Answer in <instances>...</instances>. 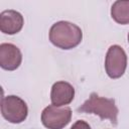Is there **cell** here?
Returning <instances> with one entry per match:
<instances>
[{
    "mask_svg": "<svg viewBox=\"0 0 129 129\" xmlns=\"http://www.w3.org/2000/svg\"><path fill=\"white\" fill-rule=\"evenodd\" d=\"M83 39L82 29L70 21H57L49 29L50 42L61 49H72L78 46Z\"/></svg>",
    "mask_w": 129,
    "mask_h": 129,
    "instance_id": "obj_1",
    "label": "cell"
},
{
    "mask_svg": "<svg viewBox=\"0 0 129 129\" xmlns=\"http://www.w3.org/2000/svg\"><path fill=\"white\" fill-rule=\"evenodd\" d=\"M80 113L95 114L101 119H108L113 125L118 123V113L119 110L113 99L100 97L96 93H92L88 100H86L78 109Z\"/></svg>",
    "mask_w": 129,
    "mask_h": 129,
    "instance_id": "obj_2",
    "label": "cell"
},
{
    "mask_svg": "<svg viewBox=\"0 0 129 129\" xmlns=\"http://www.w3.org/2000/svg\"><path fill=\"white\" fill-rule=\"evenodd\" d=\"M1 115L8 122L19 124L26 119L28 108L24 100L15 95H9L1 99Z\"/></svg>",
    "mask_w": 129,
    "mask_h": 129,
    "instance_id": "obj_3",
    "label": "cell"
},
{
    "mask_svg": "<svg viewBox=\"0 0 129 129\" xmlns=\"http://www.w3.org/2000/svg\"><path fill=\"white\" fill-rule=\"evenodd\" d=\"M127 68V54L125 50L117 44L111 45L108 48L105 57V70L109 78H121Z\"/></svg>",
    "mask_w": 129,
    "mask_h": 129,
    "instance_id": "obj_4",
    "label": "cell"
},
{
    "mask_svg": "<svg viewBox=\"0 0 129 129\" xmlns=\"http://www.w3.org/2000/svg\"><path fill=\"white\" fill-rule=\"evenodd\" d=\"M72 119L70 107H56L49 105L41 112V123L47 129H62Z\"/></svg>",
    "mask_w": 129,
    "mask_h": 129,
    "instance_id": "obj_5",
    "label": "cell"
},
{
    "mask_svg": "<svg viewBox=\"0 0 129 129\" xmlns=\"http://www.w3.org/2000/svg\"><path fill=\"white\" fill-rule=\"evenodd\" d=\"M22 61L20 49L12 43L0 44V67L6 71H15Z\"/></svg>",
    "mask_w": 129,
    "mask_h": 129,
    "instance_id": "obj_6",
    "label": "cell"
},
{
    "mask_svg": "<svg viewBox=\"0 0 129 129\" xmlns=\"http://www.w3.org/2000/svg\"><path fill=\"white\" fill-rule=\"evenodd\" d=\"M75 98V88L68 82L59 81L52 85L50 91L51 105L63 107L73 102Z\"/></svg>",
    "mask_w": 129,
    "mask_h": 129,
    "instance_id": "obj_7",
    "label": "cell"
},
{
    "mask_svg": "<svg viewBox=\"0 0 129 129\" xmlns=\"http://www.w3.org/2000/svg\"><path fill=\"white\" fill-rule=\"evenodd\" d=\"M23 24V16L16 10H4L0 14V30L5 34L13 35L18 33L22 29Z\"/></svg>",
    "mask_w": 129,
    "mask_h": 129,
    "instance_id": "obj_8",
    "label": "cell"
},
{
    "mask_svg": "<svg viewBox=\"0 0 129 129\" xmlns=\"http://www.w3.org/2000/svg\"><path fill=\"white\" fill-rule=\"evenodd\" d=\"M111 16L119 24H129V0L115 1L111 7Z\"/></svg>",
    "mask_w": 129,
    "mask_h": 129,
    "instance_id": "obj_9",
    "label": "cell"
},
{
    "mask_svg": "<svg viewBox=\"0 0 129 129\" xmlns=\"http://www.w3.org/2000/svg\"><path fill=\"white\" fill-rule=\"evenodd\" d=\"M71 129H91V126L84 120H78L73 124Z\"/></svg>",
    "mask_w": 129,
    "mask_h": 129,
    "instance_id": "obj_10",
    "label": "cell"
},
{
    "mask_svg": "<svg viewBox=\"0 0 129 129\" xmlns=\"http://www.w3.org/2000/svg\"><path fill=\"white\" fill-rule=\"evenodd\" d=\"M127 38H128V42H129V32H128V35H127Z\"/></svg>",
    "mask_w": 129,
    "mask_h": 129,
    "instance_id": "obj_11",
    "label": "cell"
}]
</instances>
